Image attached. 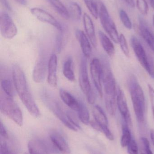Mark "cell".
I'll list each match as a JSON object with an SVG mask.
<instances>
[{"label":"cell","mask_w":154,"mask_h":154,"mask_svg":"<svg viewBox=\"0 0 154 154\" xmlns=\"http://www.w3.org/2000/svg\"><path fill=\"white\" fill-rule=\"evenodd\" d=\"M1 87L5 94L13 98L14 96V88L11 82L8 79H4L1 82Z\"/></svg>","instance_id":"cell-29"},{"label":"cell","mask_w":154,"mask_h":154,"mask_svg":"<svg viewBox=\"0 0 154 154\" xmlns=\"http://www.w3.org/2000/svg\"><path fill=\"white\" fill-rule=\"evenodd\" d=\"M57 66L58 59L55 54L51 56L48 64V82L49 85L53 88H56L58 85L57 78Z\"/></svg>","instance_id":"cell-17"},{"label":"cell","mask_w":154,"mask_h":154,"mask_svg":"<svg viewBox=\"0 0 154 154\" xmlns=\"http://www.w3.org/2000/svg\"><path fill=\"white\" fill-rule=\"evenodd\" d=\"M0 30L2 36L8 39L14 38L17 33L16 25L5 12H2L0 14Z\"/></svg>","instance_id":"cell-9"},{"label":"cell","mask_w":154,"mask_h":154,"mask_svg":"<svg viewBox=\"0 0 154 154\" xmlns=\"http://www.w3.org/2000/svg\"><path fill=\"white\" fill-rule=\"evenodd\" d=\"M72 66L73 60L71 57H68L63 63L62 72L64 76L71 82L74 81L76 79Z\"/></svg>","instance_id":"cell-23"},{"label":"cell","mask_w":154,"mask_h":154,"mask_svg":"<svg viewBox=\"0 0 154 154\" xmlns=\"http://www.w3.org/2000/svg\"><path fill=\"white\" fill-rule=\"evenodd\" d=\"M150 2L152 7L154 10V0H150Z\"/></svg>","instance_id":"cell-43"},{"label":"cell","mask_w":154,"mask_h":154,"mask_svg":"<svg viewBox=\"0 0 154 154\" xmlns=\"http://www.w3.org/2000/svg\"><path fill=\"white\" fill-rule=\"evenodd\" d=\"M137 28L140 36L154 52V33L147 23L142 17L139 18Z\"/></svg>","instance_id":"cell-14"},{"label":"cell","mask_w":154,"mask_h":154,"mask_svg":"<svg viewBox=\"0 0 154 154\" xmlns=\"http://www.w3.org/2000/svg\"><path fill=\"white\" fill-rule=\"evenodd\" d=\"M0 110L4 115L21 126L23 123L22 113L20 107L14 100L13 98L1 93L0 97Z\"/></svg>","instance_id":"cell-5"},{"label":"cell","mask_w":154,"mask_h":154,"mask_svg":"<svg viewBox=\"0 0 154 154\" xmlns=\"http://www.w3.org/2000/svg\"><path fill=\"white\" fill-rule=\"evenodd\" d=\"M30 11L32 14L39 20L52 25L58 31L61 30L63 29V26L48 12L37 7L32 8Z\"/></svg>","instance_id":"cell-12"},{"label":"cell","mask_w":154,"mask_h":154,"mask_svg":"<svg viewBox=\"0 0 154 154\" xmlns=\"http://www.w3.org/2000/svg\"><path fill=\"white\" fill-rule=\"evenodd\" d=\"M1 136L4 138H7L8 136L7 131L2 121H1Z\"/></svg>","instance_id":"cell-38"},{"label":"cell","mask_w":154,"mask_h":154,"mask_svg":"<svg viewBox=\"0 0 154 154\" xmlns=\"http://www.w3.org/2000/svg\"><path fill=\"white\" fill-rule=\"evenodd\" d=\"M83 24L86 34L92 46L95 48L97 46L96 37L93 21L88 14L84 13L83 16Z\"/></svg>","instance_id":"cell-18"},{"label":"cell","mask_w":154,"mask_h":154,"mask_svg":"<svg viewBox=\"0 0 154 154\" xmlns=\"http://www.w3.org/2000/svg\"><path fill=\"white\" fill-rule=\"evenodd\" d=\"M97 3L99 17L102 27L112 41L115 43H118L119 36L115 22L110 17L105 4L100 1H98Z\"/></svg>","instance_id":"cell-7"},{"label":"cell","mask_w":154,"mask_h":154,"mask_svg":"<svg viewBox=\"0 0 154 154\" xmlns=\"http://www.w3.org/2000/svg\"><path fill=\"white\" fill-rule=\"evenodd\" d=\"M137 8L143 15H146L149 11V6L146 0H136Z\"/></svg>","instance_id":"cell-33"},{"label":"cell","mask_w":154,"mask_h":154,"mask_svg":"<svg viewBox=\"0 0 154 154\" xmlns=\"http://www.w3.org/2000/svg\"><path fill=\"white\" fill-rule=\"evenodd\" d=\"M24 154H30L26 153H24Z\"/></svg>","instance_id":"cell-45"},{"label":"cell","mask_w":154,"mask_h":154,"mask_svg":"<svg viewBox=\"0 0 154 154\" xmlns=\"http://www.w3.org/2000/svg\"><path fill=\"white\" fill-rule=\"evenodd\" d=\"M153 23L154 26V15H153Z\"/></svg>","instance_id":"cell-44"},{"label":"cell","mask_w":154,"mask_h":154,"mask_svg":"<svg viewBox=\"0 0 154 154\" xmlns=\"http://www.w3.org/2000/svg\"><path fill=\"white\" fill-rule=\"evenodd\" d=\"M0 154H14L8 147L6 142H1Z\"/></svg>","instance_id":"cell-37"},{"label":"cell","mask_w":154,"mask_h":154,"mask_svg":"<svg viewBox=\"0 0 154 154\" xmlns=\"http://www.w3.org/2000/svg\"><path fill=\"white\" fill-rule=\"evenodd\" d=\"M127 84L137 119L139 123L143 124L145 121L146 112V99L143 91L134 75L129 76Z\"/></svg>","instance_id":"cell-3"},{"label":"cell","mask_w":154,"mask_h":154,"mask_svg":"<svg viewBox=\"0 0 154 154\" xmlns=\"http://www.w3.org/2000/svg\"><path fill=\"white\" fill-rule=\"evenodd\" d=\"M131 44L141 66L147 71L150 76L154 79V63L152 57L147 55L140 41L135 36L131 38Z\"/></svg>","instance_id":"cell-6"},{"label":"cell","mask_w":154,"mask_h":154,"mask_svg":"<svg viewBox=\"0 0 154 154\" xmlns=\"http://www.w3.org/2000/svg\"><path fill=\"white\" fill-rule=\"evenodd\" d=\"M57 12L65 20H68L70 16L68 10L59 0H47Z\"/></svg>","instance_id":"cell-24"},{"label":"cell","mask_w":154,"mask_h":154,"mask_svg":"<svg viewBox=\"0 0 154 154\" xmlns=\"http://www.w3.org/2000/svg\"><path fill=\"white\" fill-rule=\"evenodd\" d=\"M28 147L30 154H49L46 145L39 140H31Z\"/></svg>","instance_id":"cell-22"},{"label":"cell","mask_w":154,"mask_h":154,"mask_svg":"<svg viewBox=\"0 0 154 154\" xmlns=\"http://www.w3.org/2000/svg\"><path fill=\"white\" fill-rule=\"evenodd\" d=\"M51 141L61 154H70L69 146L64 137L59 133L53 132L50 135Z\"/></svg>","instance_id":"cell-16"},{"label":"cell","mask_w":154,"mask_h":154,"mask_svg":"<svg viewBox=\"0 0 154 154\" xmlns=\"http://www.w3.org/2000/svg\"><path fill=\"white\" fill-rule=\"evenodd\" d=\"M127 152L129 154H139V149L136 142L134 139L131 140L127 146Z\"/></svg>","instance_id":"cell-35"},{"label":"cell","mask_w":154,"mask_h":154,"mask_svg":"<svg viewBox=\"0 0 154 154\" xmlns=\"http://www.w3.org/2000/svg\"><path fill=\"white\" fill-rule=\"evenodd\" d=\"M47 69L46 58L43 56H41L37 60L33 71V79L35 82L40 83L44 81Z\"/></svg>","instance_id":"cell-15"},{"label":"cell","mask_w":154,"mask_h":154,"mask_svg":"<svg viewBox=\"0 0 154 154\" xmlns=\"http://www.w3.org/2000/svg\"><path fill=\"white\" fill-rule=\"evenodd\" d=\"M93 114L95 121L101 128V132L104 133L108 139L110 141L114 140V135L108 128L107 118L102 108L98 105L94 106Z\"/></svg>","instance_id":"cell-11"},{"label":"cell","mask_w":154,"mask_h":154,"mask_svg":"<svg viewBox=\"0 0 154 154\" xmlns=\"http://www.w3.org/2000/svg\"><path fill=\"white\" fill-rule=\"evenodd\" d=\"M119 17L124 26L128 29H131L133 27L132 23L126 12L123 9L120 10L119 11Z\"/></svg>","instance_id":"cell-32"},{"label":"cell","mask_w":154,"mask_h":154,"mask_svg":"<svg viewBox=\"0 0 154 154\" xmlns=\"http://www.w3.org/2000/svg\"><path fill=\"white\" fill-rule=\"evenodd\" d=\"M118 43L120 44V48L126 57H129V50L127 45V41L124 35L122 33L119 35Z\"/></svg>","instance_id":"cell-34"},{"label":"cell","mask_w":154,"mask_h":154,"mask_svg":"<svg viewBox=\"0 0 154 154\" xmlns=\"http://www.w3.org/2000/svg\"><path fill=\"white\" fill-rule=\"evenodd\" d=\"M76 37L79 42L80 48L86 58H88L92 54V48L89 39L85 32L80 30H77L76 32Z\"/></svg>","instance_id":"cell-19"},{"label":"cell","mask_w":154,"mask_h":154,"mask_svg":"<svg viewBox=\"0 0 154 154\" xmlns=\"http://www.w3.org/2000/svg\"><path fill=\"white\" fill-rule=\"evenodd\" d=\"M56 39V48L57 51L60 53L64 48L65 42L67 39V30L63 26V29L60 31H58Z\"/></svg>","instance_id":"cell-25"},{"label":"cell","mask_w":154,"mask_h":154,"mask_svg":"<svg viewBox=\"0 0 154 154\" xmlns=\"http://www.w3.org/2000/svg\"><path fill=\"white\" fill-rule=\"evenodd\" d=\"M42 98L45 106L67 127L74 131H77L80 128L77 121L73 115L69 111H65L61 105L50 94L43 92Z\"/></svg>","instance_id":"cell-4"},{"label":"cell","mask_w":154,"mask_h":154,"mask_svg":"<svg viewBox=\"0 0 154 154\" xmlns=\"http://www.w3.org/2000/svg\"><path fill=\"white\" fill-rule=\"evenodd\" d=\"M69 13L70 16L74 20H80L82 15V10L78 4L76 2L71 3L69 5Z\"/></svg>","instance_id":"cell-27"},{"label":"cell","mask_w":154,"mask_h":154,"mask_svg":"<svg viewBox=\"0 0 154 154\" xmlns=\"http://www.w3.org/2000/svg\"><path fill=\"white\" fill-rule=\"evenodd\" d=\"M132 140L131 132L127 125L123 126V134L121 139V145L123 147H126Z\"/></svg>","instance_id":"cell-28"},{"label":"cell","mask_w":154,"mask_h":154,"mask_svg":"<svg viewBox=\"0 0 154 154\" xmlns=\"http://www.w3.org/2000/svg\"><path fill=\"white\" fill-rule=\"evenodd\" d=\"M148 88L154 119V89L150 84H148Z\"/></svg>","instance_id":"cell-36"},{"label":"cell","mask_w":154,"mask_h":154,"mask_svg":"<svg viewBox=\"0 0 154 154\" xmlns=\"http://www.w3.org/2000/svg\"><path fill=\"white\" fill-rule=\"evenodd\" d=\"M86 6L94 18L97 19L99 17L98 5L95 0H84Z\"/></svg>","instance_id":"cell-30"},{"label":"cell","mask_w":154,"mask_h":154,"mask_svg":"<svg viewBox=\"0 0 154 154\" xmlns=\"http://www.w3.org/2000/svg\"><path fill=\"white\" fill-rule=\"evenodd\" d=\"M77 112L80 121L85 125H88L90 122L89 112L86 105L82 101H80L79 108Z\"/></svg>","instance_id":"cell-26"},{"label":"cell","mask_w":154,"mask_h":154,"mask_svg":"<svg viewBox=\"0 0 154 154\" xmlns=\"http://www.w3.org/2000/svg\"><path fill=\"white\" fill-rule=\"evenodd\" d=\"M59 95L61 100L72 110L77 111L79 108L80 101L78 100L73 95L63 89H60Z\"/></svg>","instance_id":"cell-20"},{"label":"cell","mask_w":154,"mask_h":154,"mask_svg":"<svg viewBox=\"0 0 154 154\" xmlns=\"http://www.w3.org/2000/svg\"><path fill=\"white\" fill-rule=\"evenodd\" d=\"M99 36L100 43L104 50L109 57H113L115 52V49L111 40L101 31L99 32Z\"/></svg>","instance_id":"cell-21"},{"label":"cell","mask_w":154,"mask_h":154,"mask_svg":"<svg viewBox=\"0 0 154 154\" xmlns=\"http://www.w3.org/2000/svg\"><path fill=\"white\" fill-rule=\"evenodd\" d=\"M1 3L2 4L3 6H4L5 9H7L8 11H11L12 9L8 2L7 0H1Z\"/></svg>","instance_id":"cell-39"},{"label":"cell","mask_w":154,"mask_h":154,"mask_svg":"<svg viewBox=\"0 0 154 154\" xmlns=\"http://www.w3.org/2000/svg\"><path fill=\"white\" fill-rule=\"evenodd\" d=\"M90 71L92 81L101 98L103 97L102 77V67L101 61L97 58L92 60L90 64Z\"/></svg>","instance_id":"cell-10"},{"label":"cell","mask_w":154,"mask_h":154,"mask_svg":"<svg viewBox=\"0 0 154 154\" xmlns=\"http://www.w3.org/2000/svg\"><path fill=\"white\" fill-rule=\"evenodd\" d=\"M12 72L14 88L20 99L30 114L34 117H38L40 114V111L29 90L24 73L17 65L13 66Z\"/></svg>","instance_id":"cell-1"},{"label":"cell","mask_w":154,"mask_h":154,"mask_svg":"<svg viewBox=\"0 0 154 154\" xmlns=\"http://www.w3.org/2000/svg\"><path fill=\"white\" fill-rule=\"evenodd\" d=\"M102 67V82L105 93V101L108 113L114 116L116 110L118 89L116 82L110 68L109 63L103 59L101 61Z\"/></svg>","instance_id":"cell-2"},{"label":"cell","mask_w":154,"mask_h":154,"mask_svg":"<svg viewBox=\"0 0 154 154\" xmlns=\"http://www.w3.org/2000/svg\"><path fill=\"white\" fill-rule=\"evenodd\" d=\"M150 136H151V140L152 143L154 146V130L152 129L150 131Z\"/></svg>","instance_id":"cell-41"},{"label":"cell","mask_w":154,"mask_h":154,"mask_svg":"<svg viewBox=\"0 0 154 154\" xmlns=\"http://www.w3.org/2000/svg\"><path fill=\"white\" fill-rule=\"evenodd\" d=\"M117 106L120 114L124 118L125 124L128 127L132 125V119L127 105L125 95L122 89H118L117 96Z\"/></svg>","instance_id":"cell-13"},{"label":"cell","mask_w":154,"mask_h":154,"mask_svg":"<svg viewBox=\"0 0 154 154\" xmlns=\"http://www.w3.org/2000/svg\"><path fill=\"white\" fill-rule=\"evenodd\" d=\"M17 3L21 5H25L26 4V0H14Z\"/></svg>","instance_id":"cell-42"},{"label":"cell","mask_w":154,"mask_h":154,"mask_svg":"<svg viewBox=\"0 0 154 154\" xmlns=\"http://www.w3.org/2000/svg\"><path fill=\"white\" fill-rule=\"evenodd\" d=\"M140 154H153L149 140L146 137H141L140 139Z\"/></svg>","instance_id":"cell-31"},{"label":"cell","mask_w":154,"mask_h":154,"mask_svg":"<svg viewBox=\"0 0 154 154\" xmlns=\"http://www.w3.org/2000/svg\"><path fill=\"white\" fill-rule=\"evenodd\" d=\"M127 5H129L132 8H134L135 7V2L134 0H124Z\"/></svg>","instance_id":"cell-40"},{"label":"cell","mask_w":154,"mask_h":154,"mask_svg":"<svg viewBox=\"0 0 154 154\" xmlns=\"http://www.w3.org/2000/svg\"><path fill=\"white\" fill-rule=\"evenodd\" d=\"M85 58V57H82L80 61L79 81L80 89L86 97L89 103L90 104H93L96 100V97L91 88L89 79L86 60Z\"/></svg>","instance_id":"cell-8"}]
</instances>
